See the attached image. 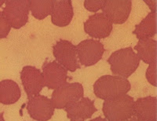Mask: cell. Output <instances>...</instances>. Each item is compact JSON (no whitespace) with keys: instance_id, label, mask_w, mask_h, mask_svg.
<instances>
[{"instance_id":"obj_19","label":"cell","mask_w":157,"mask_h":121,"mask_svg":"<svg viewBox=\"0 0 157 121\" xmlns=\"http://www.w3.org/2000/svg\"><path fill=\"white\" fill-rule=\"evenodd\" d=\"M53 0H30L29 10L32 16L38 20H43L51 14Z\"/></svg>"},{"instance_id":"obj_5","label":"cell","mask_w":157,"mask_h":121,"mask_svg":"<svg viewBox=\"0 0 157 121\" xmlns=\"http://www.w3.org/2000/svg\"><path fill=\"white\" fill-rule=\"evenodd\" d=\"M5 3L2 14L11 28L19 29L25 26L29 21V0H8Z\"/></svg>"},{"instance_id":"obj_7","label":"cell","mask_w":157,"mask_h":121,"mask_svg":"<svg viewBox=\"0 0 157 121\" xmlns=\"http://www.w3.org/2000/svg\"><path fill=\"white\" fill-rule=\"evenodd\" d=\"M77 55L82 65L92 66L98 63L105 51L104 45L99 40L85 39L76 46Z\"/></svg>"},{"instance_id":"obj_26","label":"cell","mask_w":157,"mask_h":121,"mask_svg":"<svg viewBox=\"0 0 157 121\" xmlns=\"http://www.w3.org/2000/svg\"><path fill=\"white\" fill-rule=\"evenodd\" d=\"M0 121H5L3 117V112H1V113H0Z\"/></svg>"},{"instance_id":"obj_27","label":"cell","mask_w":157,"mask_h":121,"mask_svg":"<svg viewBox=\"0 0 157 121\" xmlns=\"http://www.w3.org/2000/svg\"><path fill=\"white\" fill-rule=\"evenodd\" d=\"M5 2H6V1H3V0H0V7H1V6H2V4L5 3Z\"/></svg>"},{"instance_id":"obj_9","label":"cell","mask_w":157,"mask_h":121,"mask_svg":"<svg viewBox=\"0 0 157 121\" xmlns=\"http://www.w3.org/2000/svg\"><path fill=\"white\" fill-rule=\"evenodd\" d=\"M54 106L51 99L38 95L29 98L27 110L29 116L35 120L47 121L54 115Z\"/></svg>"},{"instance_id":"obj_13","label":"cell","mask_w":157,"mask_h":121,"mask_svg":"<svg viewBox=\"0 0 157 121\" xmlns=\"http://www.w3.org/2000/svg\"><path fill=\"white\" fill-rule=\"evenodd\" d=\"M51 21L58 27L68 26L71 23L74 11L71 0H53Z\"/></svg>"},{"instance_id":"obj_10","label":"cell","mask_w":157,"mask_h":121,"mask_svg":"<svg viewBox=\"0 0 157 121\" xmlns=\"http://www.w3.org/2000/svg\"><path fill=\"white\" fill-rule=\"evenodd\" d=\"M21 80L29 98L39 95L45 87L43 72L35 66H25L21 72Z\"/></svg>"},{"instance_id":"obj_1","label":"cell","mask_w":157,"mask_h":121,"mask_svg":"<svg viewBox=\"0 0 157 121\" xmlns=\"http://www.w3.org/2000/svg\"><path fill=\"white\" fill-rule=\"evenodd\" d=\"M131 88L129 80L116 76L105 75L94 84V93L98 98L109 100L127 95Z\"/></svg>"},{"instance_id":"obj_22","label":"cell","mask_w":157,"mask_h":121,"mask_svg":"<svg viewBox=\"0 0 157 121\" xmlns=\"http://www.w3.org/2000/svg\"><path fill=\"white\" fill-rule=\"evenodd\" d=\"M103 0H86L84 1V6L90 12H97L102 8Z\"/></svg>"},{"instance_id":"obj_11","label":"cell","mask_w":157,"mask_h":121,"mask_svg":"<svg viewBox=\"0 0 157 121\" xmlns=\"http://www.w3.org/2000/svg\"><path fill=\"white\" fill-rule=\"evenodd\" d=\"M113 24L103 13L90 15L84 22V31L90 37L105 39L109 36L113 31Z\"/></svg>"},{"instance_id":"obj_24","label":"cell","mask_w":157,"mask_h":121,"mask_svg":"<svg viewBox=\"0 0 157 121\" xmlns=\"http://www.w3.org/2000/svg\"><path fill=\"white\" fill-rule=\"evenodd\" d=\"M90 121H108V120L106 119H104V118L101 117V116H98V117L94 118V119H91V120Z\"/></svg>"},{"instance_id":"obj_4","label":"cell","mask_w":157,"mask_h":121,"mask_svg":"<svg viewBox=\"0 0 157 121\" xmlns=\"http://www.w3.org/2000/svg\"><path fill=\"white\" fill-rule=\"evenodd\" d=\"M84 95L83 87L79 83H66L54 91L51 101L55 109H66Z\"/></svg>"},{"instance_id":"obj_8","label":"cell","mask_w":157,"mask_h":121,"mask_svg":"<svg viewBox=\"0 0 157 121\" xmlns=\"http://www.w3.org/2000/svg\"><path fill=\"white\" fill-rule=\"evenodd\" d=\"M132 9L130 0H105L102 6V13L113 24L122 25L128 19Z\"/></svg>"},{"instance_id":"obj_6","label":"cell","mask_w":157,"mask_h":121,"mask_svg":"<svg viewBox=\"0 0 157 121\" xmlns=\"http://www.w3.org/2000/svg\"><path fill=\"white\" fill-rule=\"evenodd\" d=\"M53 53L56 61L62 65L67 71L75 72L80 68L77 55L76 46L65 39H60L53 46Z\"/></svg>"},{"instance_id":"obj_17","label":"cell","mask_w":157,"mask_h":121,"mask_svg":"<svg viewBox=\"0 0 157 121\" xmlns=\"http://www.w3.org/2000/svg\"><path fill=\"white\" fill-rule=\"evenodd\" d=\"M156 41L153 39H139L134 50L140 60L145 64H151L156 61Z\"/></svg>"},{"instance_id":"obj_16","label":"cell","mask_w":157,"mask_h":121,"mask_svg":"<svg viewBox=\"0 0 157 121\" xmlns=\"http://www.w3.org/2000/svg\"><path fill=\"white\" fill-rule=\"evenodd\" d=\"M21 92L19 86L11 80H4L0 82V103L12 105L21 98Z\"/></svg>"},{"instance_id":"obj_3","label":"cell","mask_w":157,"mask_h":121,"mask_svg":"<svg viewBox=\"0 0 157 121\" xmlns=\"http://www.w3.org/2000/svg\"><path fill=\"white\" fill-rule=\"evenodd\" d=\"M134 98L125 95L105 100L102 111L108 121H126L134 116Z\"/></svg>"},{"instance_id":"obj_21","label":"cell","mask_w":157,"mask_h":121,"mask_svg":"<svg viewBox=\"0 0 157 121\" xmlns=\"http://www.w3.org/2000/svg\"><path fill=\"white\" fill-rule=\"evenodd\" d=\"M146 79L150 84L156 87V61L149 64L146 70Z\"/></svg>"},{"instance_id":"obj_14","label":"cell","mask_w":157,"mask_h":121,"mask_svg":"<svg viewBox=\"0 0 157 121\" xmlns=\"http://www.w3.org/2000/svg\"><path fill=\"white\" fill-rule=\"evenodd\" d=\"M65 111L68 119L85 120L93 116L94 113L97 112V109L94 101L82 97L66 108Z\"/></svg>"},{"instance_id":"obj_20","label":"cell","mask_w":157,"mask_h":121,"mask_svg":"<svg viewBox=\"0 0 157 121\" xmlns=\"http://www.w3.org/2000/svg\"><path fill=\"white\" fill-rule=\"evenodd\" d=\"M10 29L11 26L10 25L9 22L3 16L2 11H0V39L7 37L10 32Z\"/></svg>"},{"instance_id":"obj_15","label":"cell","mask_w":157,"mask_h":121,"mask_svg":"<svg viewBox=\"0 0 157 121\" xmlns=\"http://www.w3.org/2000/svg\"><path fill=\"white\" fill-rule=\"evenodd\" d=\"M156 104L155 97L138 98L134 102V116L143 121H156Z\"/></svg>"},{"instance_id":"obj_23","label":"cell","mask_w":157,"mask_h":121,"mask_svg":"<svg viewBox=\"0 0 157 121\" xmlns=\"http://www.w3.org/2000/svg\"><path fill=\"white\" fill-rule=\"evenodd\" d=\"M145 2L149 6L150 10H152V13H155V10H156V0H152V1L145 0Z\"/></svg>"},{"instance_id":"obj_2","label":"cell","mask_w":157,"mask_h":121,"mask_svg":"<svg viewBox=\"0 0 157 121\" xmlns=\"http://www.w3.org/2000/svg\"><path fill=\"white\" fill-rule=\"evenodd\" d=\"M108 63L110 64L113 75L127 79L138 68L140 59L132 47H127L112 53L108 59Z\"/></svg>"},{"instance_id":"obj_12","label":"cell","mask_w":157,"mask_h":121,"mask_svg":"<svg viewBox=\"0 0 157 121\" xmlns=\"http://www.w3.org/2000/svg\"><path fill=\"white\" fill-rule=\"evenodd\" d=\"M43 75L45 86L51 90L66 84L68 80V71L56 60L46 61L43 64Z\"/></svg>"},{"instance_id":"obj_18","label":"cell","mask_w":157,"mask_h":121,"mask_svg":"<svg viewBox=\"0 0 157 121\" xmlns=\"http://www.w3.org/2000/svg\"><path fill=\"white\" fill-rule=\"evenodd\" d=\"M133 34L137 39H152L156 34V13H149L138 25L135 26Z\"/></svg>"},{"instance_id":"obj_25","label":"cell","mask_w":157,"mask_h":121,"mask_svg":"<svg viewBox=\"0 0 157 121\" xmlns=\"http://www.w3.org/2000/svg\"><path fill=\"white\" fill-rule=\"evenodd\" d=\"M126 121H143V120H141V119H139V118L136 117V116H133L132 117L130 118V119H127V120H126Z\"/></svg>"},{"instance_id":"obj_28","label":"cell","mask_w":157,"mask_h":121,"mask_svg":"<svg viewBox=\"0 0 157 121\" xmlns=\"http://www.w3.org/2000/svg\"><path fill=\"white\" fill-rule=\"evenodd\" d=\"M71 121H84V120H80V119H71Z\"/></svg>"}]
</instances>
